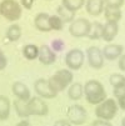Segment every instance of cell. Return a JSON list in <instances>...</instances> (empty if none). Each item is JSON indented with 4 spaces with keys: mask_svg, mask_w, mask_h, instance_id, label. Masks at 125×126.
I'll use <instances>...</instances> for the list:
<instances>
[{
    "mask_svg": "<svg viewBox=\"0 0 125 126\" xmlns=\"http://www.w3.org/2000/svg\"><path fill=\"white\" fill-rule=\"evenodd\" d=\"M84 95L89 104L99 105L108 99L104 85L98 80H89L84 85Z\"/></svg>",
    "mask_w": 125,
    "mask_h": 126,
    "instance_id": "cell-1",
    "label": "cell"
},
{
    "mask_svg": "<svg viewBox=\"0 0 125 126\" xmlns=\"http://www.w3.org/2000/svg\"><path fill=\"white\" fill-rule=\"evenodd\" d=\"M73 79H74L73 71H70L69 69H60L54 75H51L48 81L53 91L59 94L73 84Z\"/></svg>",
    "mask_w": 125,
    "mask_h": 126,
    "instance_id": "cell-2",
    "label": "cell"
},
{
    "mask_svg": "<svg viewBox=\"0 0 125 126\" xmlns=\"http://www.w3.org/2000/svg\"><path fill=\"white\" fill-rule=\"evenodd\" d=\"M23 8L16 0H1L0 1V15L8 21H18L21 17Z\"/></svg>",
    "mask_w": 125,
    "mask_h": 126,
    "instance_id": "cell-3",
    "label": "cell"
},
{
    "mask_svg": "<svg viewBox=\"0 0 125 126\" xmlns=\"http://www.w3.org/2000/svg\"><path fill=\"white\" fill-rule=\"evenodd\" d=\"M118 111H119V105L116 100L113 97H108L105 101H103L95 107V116L99 120L110 121L116 116Z\"/></svg>",
    "mask_w": 125,
    "mask_h": 126,
    "instance_id": "cell-4",
    "label": "cell"
},
{
    "mask_svg": "<svg viewBox=\"0 0 125 126\" xmlns=\"http://www.w3.org/2000/svg\"><path fill=\"white\" fill-rule=\"evenodd\" d=\"M84 60H85L84 51L80 49H71L65 55V65L70 71H76L81 69V66L84 65Z\"/></svg>",
    "mask_w": 125,
    "mask_h": 126,
    "instance_id": "cell-5",
    "label": "cell"
},
{
    "mask_svg": "<svg viewBox=\"0 0 125 126\" xmlns=\"http://www.w3.org/2000/svg\"><path fill=\"white\" fill-rule=\"evenodd\" d=\"M66 117L71 125H75V126L83 125L86 120V110L84 106L79 104L70 105L66 111Z\"/></svg>",
    "mask_w": 125,
    "mask_h": 126,
    "instance_id": "cell-6",
    "label": "cell"
},
{
    "mask_svg": "<svg viewBox=\"0 0 125 126\" xmlns=\"http://www.w3.org/2000/svg\"><path fill=\"white\" fill-rule=\"evenodd\" d=\"M90 26H91V23L88 19L79 17V19H75L69 25V32L74 38H84V36H88L89 31H90Z\"/></svg>",
    "mask_w": 125,
    "mask_h": 126,
    "instance_id": "cell-7",
    "label": "cell"
},
{
    "mask_svg": "<svg viewBox=\"0 0 125 126\" xmlns=\"http://www.w3.org/2000/svg\"><path fill=\"white\" fill-rule=\"evenodd\" d=\"M28 110L30 116H46L49 114V106L44 99L39 96H31L28 101Z\"/></svg>",
    "mask_w": 125,
    "mask_h": 126,
    "instance_id": "cell-8",
    "label": "cell"
},
{
    "mask_svg": "<svg viewBox=\"0 0 125 126\" xmlns=\"http://www.w3.org/2000/svg\"><path fill=\"white\" fill-rule=\"evenodd\" d=\"M86 58L88 63L93 69H101L104 66L105 59L103 55V50H100L98 46H90L86 50Z\"/></svg>",
    "mask_w": 125,
    "mask_h": 126,
    "instance_id": "cell-9",
    "label": "cell"
},
{
    "mask_svg": "<svg viewBox=\"0 0 125 126\" xmlns=\"http://www.w3.org/2000/svg\"><path fill=\"white\" fill-rule=\"evenodd\" d=\"M34 89H35V93L36 95L41 99H54L56 97V93L53 91V89L49 85V81L45 79H38L34 84Z\"/></svg>",
    "mask_w": 125,
    "mask_h": 126,
    "instance_id": "cell-10",
    "label": "cell"
},
{
    "mask_svg": "<svg viewBox=\"0 0 125 126\" xmlns=\"http://www.w3.org/2000/svg\"><path fill=\"white\" fill-rule=\"evenodd\" d=\"M123 51H124V47L123 45L120 44H108V45H105L104 49H103V55H104V59L106 60H119L120 56L123 55Z\"/></svg>",
    "mask_w": 125,
    "mask_h": 126,
    "instance_id": "cell-11",
    "label": "cell"
},
{
    "mask_svg": "<svg viewBox=\"0 0 125 126\" xmlns=\"http://www.w3.org/2000/svg\"><path fill=\"white\" fill-rule=\"evenodd\" d=\"M39 61L43 65H51L56 60V52L48 45L39 46Z\"/></svg>",
    "mask_w": 125,
    "mask_h": 126,
    "instance_id": "cell-12",
    "label": "cell"
},
{
    "mask_svg": "<svg viewBox=\"0 0 125 126\" xmlns=\"http://www.w3.org/2000/svg\"><path fill=\"white\" fill-rule=\"evenodd\" d=\"M11 91L15 95L16 99L23 100V101H29L30 97H31L29 87L24 82H21V81H15L11 85Z\"/></svg>",
    "mask_w": 125,
    "mask_h": 126,
    "instance_id": "cell-13",
    "label": "cell"
},
{
    "mask_svg": "<svg viewBox=\"0 0 125 126\" xmlns=\"http://www.w3.org/2000/svg\"><path fill=\"white\" fill-rule=\"evenodd\" d=\"M34 25L41 32L51 31V28H50V15L46 14V13L36 14V15H35V19H34Z\"/></svg>",
    "mask_w": 125,
    "mask_h": 126,
    "instance_id": "cell-14",
    "label": "cell"
},
{
    "mask_svg": "<svg viewBox=\"0 0 125 126\" xmlns=\"http://www.w3.org/2000/svg\"><path fill=\"white\" fill-rule=\"evenodd\" d=\"M105 3L104 0H86L85 1V9L86 13L91 16H99L104 13Z\"/></svg>",
    "mask_w": 125,
    "mask_h": 126,
    "instance_id": "cell-15",
    "label": "cell"
},
{
    "mask_svg": "<svg viewBox=\"0 0 125 126\" xmlns=\"http://www.w3.org/2000/svg\"><path fill=\"white\" fill-rule=\"evenodd\" d=\"M119 32V26L118 24H114V23H105L104 26H103V36L101 39L104 41H108L110 44V41H113L116 35Z\"/></svg>",
    "mask_w": 125,
    "mask_h": 126,
    "instance_id": "cell-16",
    "label": "cell"
},
{
    "mask_svg": "<svg viewBox=\"0 0 125 126\" xmlns=\"http://www.w3.org/2000/svg\"><path fill=\"white\" fill-rule=\"evenodd\" d=\"M104 16L106 23H114L118 24L121 17H123V13L120 9L118 8H111V6H105L104 8Z\"/></svg>",
    "mask_w": 125,
    "mask_h": 126,
    "instance_id": "cell-17",
    "label": "cell"
},
{
    "mask_svg": "<svg viewBox=\"0 0 125 126\" xmlns=\"http://www.w3.org/2000/svg\"><path fill=\"white\" fill-rule=\"evenodd\" d=\"M68 96L70 100L78 101L84 96V85L80 82H73L68 89Z\"/></svg>",
    "mask_w": 125,
    "mask_h": 126,
    "instance_id": "cell-18",
    "label": "cell"
},
{
    "mask_svg": "<svg viewBox=\"0 0 125 126\" xmlns=\"http://www.w3.org/2000/svg\"><path fill=\"white\" fill-rule=\"evenodd\" d=\"M13 105H14V109L16 111V115L19 116V117H21V119L25 120V119H28L30 116L29 110H28V101H23V100L16 99L13 102Z\"/></svg>",
    "mask_w": 125,
    "mask_h": 126,
    "instance_id": "cell-19",
    "label": "cell"
},
{
    "mask_svg": "<svg viewBox=\"0 0 125 126\" xmlns=\"http://www.w3.org/2000/svg\"><path fill=\"white\" fill-rule=\"evenodd\" d=\"M10 107L11 102L8 96L5 95H0V120H6L10 115Z\"/></svg>",
    "mask_w": 125,
    "mask_h": 126,
    "instance_id": "cell-20",
    "label": "cell"
},
{
    "mask_svg": "<svg viewBox=\"0 0 125 126\" xmlns=\"http://www.w3.org/2000/svg\"><path fill=\"white\" fill-rule=\"evenodd\" d=\"M56 15L60 17L64 23L71 24V23L75 20V13L71 11V10H69V9H66V8L63 6V5H59V6H58V9H56Z\"/></svg>",
    "mask_w": 125,
    "mask_h": 126,
    "instance_id": "cell-21",
    "label": "cell"
},
{
    "mask_svg": "<svg viewBox=\"0 0 125 126\" xmlns=\"http://www.w3.org/2000/svg\"><path fill=\"white\" fill-rule=\"evenodd\" d=\"M5 36H6V39H8L10 43L18 41V40L21 38V28H20V25L11 24V25L8 28V30H6Z\"/></svg>",
    "mask_w": 125,
    "mask_h": 126,
    "instance_id": "cell-22",
    "label": "cell"
},
{
    "mask_svg": "<svg viewBox=\"0 0 125 126\" xmlns=\"http://www.w3.org/2000/svg\"><path fill=\"white\" fill-rule=\"evenodd\" d=\"M23 56L28 60H35L39 58V46L34 44H28L23 47Z\"/></svg>",
    "mask_w": 125,
    "mask_h": 126,
    "instance_id": "cell-23",
    "label": "cell"
},
{
    "mask_svg": "<svg viewBox=\"0 0 125 126\" xmlns=\"http://www.w3.org/2000/svg\"><path fill=\"white\" fill-rule=\"evenodd\" d=\"M103 24L99 23V21H94L91 23V26H90V31L88 34V38L91 39V40H98V39H101L103 36Z\"/></svg>",
    "mask_w": 125,
    "mask_h": 126,
    "instance_id": "cell-24",
    "label": "cell"
},
{
    "mask_svg": "<svg viewBox=\"0 0 125 126\" xmlns=\"http://www.w3.org/2000/svg\"><path fill=\"white\" fill-rule=\"evenodd\" d=\"M85 1L86 0H61V5L71 11L76 13L85 5Z\"/></svg>",
    "mask_w": 125,
    "mask_h": 126,
    "instance_id": "cell-25",
    "label": "cell"
},
{
    "mask_svg": "<svg viewBox=\"0 0 125 126\" xmlns=\"http://www.w3.org/2000/svg\"><path fill=\"white\" fill-rule=\"evenodd\" d=\"M109 82L110 85L115 89V87H120V86H125V76L123 74H111L109 78Z\"/></svg>",
    "mask_w": 125,
    "mask_h": 126,
    "instance_id": "cell-26",
    "label": "cell"
},
{
    "mask_svg": "<svg viewBox=\"0 0 125 126\" xmlns=\"http://www.w3.org/2000/svg\"><path fill=\"white\" fill-rule=\"evenodd\" d=\"M64 21L60 19V17L54 14V15H50V28L51 30H55V31H60L64 29Z\"/></svg>",
    "mask_w": 125,
    "mask_h": 126,
    "instance_id": "cell-27",
    "label": "cell"
},
{
    "mask_svg": "<svg viewBox=\"0 0 125 126\" xmlns=\"http://www.w3.org/2000/svg\"><path fill=\"white\" fill-rule=\"evenodd\" d=\"M50 47L54 50L55 52H58V51H63V50H64L65 44H64L63 40H60V39H55V40H53V41H51V46H50Z\"/></svg>",
    "mask_w": 125,
    "mask_h": 126,
    "instance_id": "cell-28",
    "label": "cell"
},
{
    "mask_svg": "<svg viewBox=\"0 0 125 126\" xmlns=\"http://www.w3.org/2000/svg\"><path fill=\"white\" fill-rule=\"evenodd\" d=\"M104 3H105V6H111V8L121 9V6L125 3V0H104Z\"/></svg>",
    "mask_w": 125,
    "mask_h": 126,
    "instance_id": "cell-29",
    "label": "cell"
},
{
    "mask_svg": "<svg viewBox=\"0 0 125 126\" xmlns=\"http://www.w3.org/2000/svg\"><path fill=\"white\" fill-rule=\"evenodd\" d=\"M113 93H114V96H115V99H116V100H118V99H120V97H123V96L125 95V86L115 87Z\"/></svg>",
    "mask_w": 125,
    "mask_h": 126,
    "instance_id": "cell-30",
    "label": "cell"
},
{
    "mask_svg": "<svg viewBox=\"0 0 125 126\" xmlns=\"http://www.w3.org/2000/svg\"><path fill=\"white\" fill-rule=\"evenodd\" d=\"M6 65H8V59L5 56V54L3 52V50L0 49V71L4 70L6 67Z\"/></svg>",
    "mask_w": 125,
    "mask_h": 126,
    "instance_id": "cell-31",
    "label": "cell"
},
{
    "mask_svg": "<svg viewBox=\"0 0 125 126\" xmlns=\"http://www.w3.org/2000/svg\"><path fill=\"white\" fill-rule=\"evenodd\" d=\"M35 1H36V0H20V5H21V8L30 10L33 8V5L35 4Z\"/></svg>",
    "mask_w": 125,
    "mask_h": 126,
    "instance_id": "cell-32",
    "label": "cell"
},
{
    "mask_svg": "<svg viewBox=\"0 0 125 126\" xmlns=\"http://www.w3.org/2000/svg\"><path fill=\"white\" fill-rule=\"evenodd\" d=\"M91 126H113V125H111V122H109V121H104V120L96 119V120H94V121L91 122Z\"/></svg>",
    "mask_w": 125,
    "mask_h": 126,
    "instance_id": "cell-33",
    "label": "cell"
},
{
    "mask_svg": "<svg viewBox=\"0 0 125 126\" xmlns=\"http://www.w3.org/2000/svg\"><path fill=\"white\" fill-rule=\"evenodd\" d=\"M118 65H119V69L121 71H125V54H123V55L120 56V59L118 61Z\"/></svg>",
    "mask_w": 125,
    "mask_h": 126,
    "instance_id": "cell-34",
    "label": "cell"
},
{
    "mask_svg": "<svg viewBox=\"0 0 125 126\" xmlns=\"http://www.w3.org/2000/svg\"><path fill=\"white\" fill-rule=\"evenodd\" d=\"M54 126H73V125H71L68 120H58V121H55Z\"/></svg>",
    "mask_w": 125,
    "mask_h": 126,
    "instance_id": "cell-35",
    "label": "cell"
},
{
    "mask_svg": "<svg viewBox=\"0 0 125 126\" xmlns=\"http://www.w3.org/2000/svg\"><path fill=\"white\" fill-rule=\"evenodd\" d=\"M116 102H118V105H119V107H120V109L125 111V95H124L123 97L118 99V100H116Z\"/></svg>",
    "mask_w": 125,
    "mask_h": 126,
    "instance_id": "cell-36",
    "label": "cell"
},
{
    "mask_svg": "<svg viewBox=\"0 0 125 126\" xmlns=\"http://www.w3.org/2000/svg\"><path fill=\"white\" fill-rule=\"evenodd\" d=\"M15 126H31L30 125V122L29 121H26V120H21V121H19Z\"/></svg>",
    "mask_w": 125,
    "mask_h": 126,
    "instance_id": "cell-37",
    "label": "cell"
},
{
    "mask_svg": "<svg viewBox=\"0 0 125 126\" xmlns=\"http://www.w3.org/2000/svg\"><path fill=\"white\" fill-rule=\"evenodd\" d=\"M121 126H125V117H123L121 120Z\"/></svg>",
    "mask_w": 125,
    "mask_h": 126,
    "instance_id": "cell-38",
    "label": "cell"
},
{
    "mask_svg": "<svg viewBox=\"0 0 125 126\" xmlns=\"http://www.w3.org/2000/svg\"><path fill=\"white\" fill-rule=\"evenodd\" d=\"M46 1H51V0H46Z\"/></svg>",
    "mask_w": 125,
    "mask_h": 126,
    "instance_id": "cell-39",
    "label": "cell"
}]
</instances>
